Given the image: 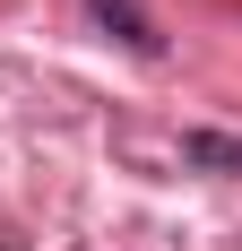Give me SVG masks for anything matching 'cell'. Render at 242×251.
I'll return each instance as SVG.
<instances>
[{
    "label": "cell",
    "mask_w": 242,
    "mask_h": 251,
    "mask_svg": "<svg viewBox=\"0 0 242 251\" xmlns=\"http://www.w3.org/2000/svg\"><path fill=\"white\" fill-rule=\"evenodd\" d=\"M96 9H104V18H113V26H121V35H130V44H139V52H156V35H147V26H139V9H130V0H96Z\"/></svg>",
    "instance_id": "1"
}]
</instances>
